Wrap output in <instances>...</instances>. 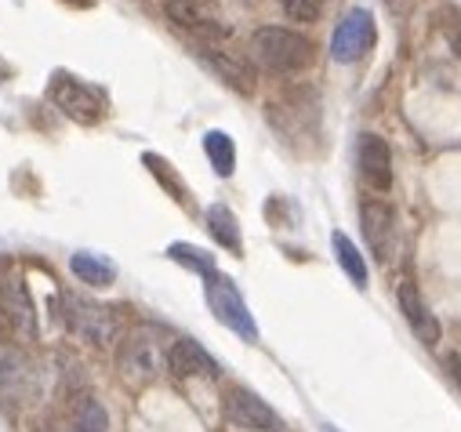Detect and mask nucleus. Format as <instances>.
<instances>
[{
    "mask_svg": "<svg viewBox=\"0 0 461 432\" xmlns=\"http://www.w3.org/2000/svg\"><path fill=\"white\" fill-rule=\"evenodd\" d=\"M248 55L266 73H302L316 58L312 40L302 37V33H294V30H284V26H262V30H255L251 33V44H248Z\"/></svg>",
    "mask_w": 461,
    "mask_h": 432,
    "instance_id": "nucleus-1",
    "label": "nucleus"
},
{
    "mask_svg": "<svg viewBox=\"0 0 461 432\" xmlns=\"http://www.w3.org/2000/svg\"><path fill=\"white\" fill-rule=\"evenodd\" d=\"M44 389V367L19 342H0V407L33 403Z\"/></svg>",
    "mask_w": 461,
    "mask_h": 432,
    "instance_id": "nucleus-2",
    "label": "nucleus"
},
{
    "mask_svg": "<svg viewBox=\"0 0 461 432\" xmlns=\"http://www.w3.org/2000/svg\"><path fill=\"white\" fill-rule=\"evenodd\" d=\"M8 335L19 346L37 342V335H41L33 298H30V291H26L19 273L0 276V342H8Z\"/></svg>",
    "mask_w": 461,
    "mask_h": 432,
    "instance_id": "nucleus-3",
    "label": "nucleus"
},
{
    "mask_svg": "<svg viewBox=\"0 0 461 432\" xmlns=\"http://www.w3.org/2000/svg\"><path fill=\"white\" fill-rule=\"evenodd\" d=\"M203 294H207V305H211V312H214V320L221 323V328L240 335L244 342H258V323H255L240 287L225 273L214 269L211 276H203Z\"/></svg>",
    "mask_w": 461,
    "mask_h": 432,
    "instance_id": "nucleus-4",
    "label": "nucleus"
},
{
    "mask_svg": "<svg viewBox=\"0 0 461 432\" xmlns=\"http://www.w3.org/2000/svg\"><path fill=\"white\" fill-rule=\"evenodd\" d=\"M59 305H62V312H59L62 323H66V328L77 338H84V342H91L98 349H109L113 346V338H117V316H113L109 305H98V302L80 298L73 291H66L59 298Z\"/></svg>",
    "mask_w": 461,
    "mask_h": 432,
    "instance_id": "nucleus-5",
    "label": "nucleus"
},
{
    "mask_svg": "<svg viewBox=\"0 0 461 432\" xmlns=\"http://www.w3.org/2000/svg\"><path fill=\"white\" fill-rule=\"evenodd\" d=\"M48 98H51L55 110H62L69 121H77V124H84V128L102 124V117H105V94H102L98 87L84 84L80 76L66 73V69H59V73L48 80Z\"/></svg>",
    "mask_w": 461,
    "mask_h": 432,
    "instance_id": "nucleus-6",
    "label": "nucleus"
},
{
    "mask_svg": "<svg viewBox=\"0 0 461 432\" xmlns=\"http://www.w3.org/2000/svg\"><path fill=\"white\" fill-rule=\"evenodd\" d=\"M164 364H167V353H164L160 335H157L153 328H135V331L124 338L121 353H117V371H121V378H128L131 385L153 382V378L164 371Z\"/></svg>",
    "mask_w": 461,
    "mask_h": 432,
    "instance_id": "nucleus-7",
    "label": "nucleus"
},
{
    "mask_svg": "<svg viewBox=\"0 0 461 432\" xmlns=\"http://www.w3.org/2000/svg\"><path fill=\"white\" fill-rule=\"evenodd\" d=\"M167 19L185 30L196 44H221L229 37V26H225V15L218 12L214 0H167L164 4Z\"/></svg>",
    "mask_w": 461,
    "mask_h": 432,
    "instance_id": "nucleus-8",
    "label": "nucleus"
},
{
    "mask_svg": "<svg viewBox=\"0 0 461 432\" xmlns=\"http://www.w3.org/2000/svg\"><path fill=\"white\" fill-rule=\"evenodd\" d=\"M378 40V26H375V15L367 8H353L349 15H345L334 33H330V58L334 62H360Z\"/></svg>",
    "mask_w": 461,
    "mask_h": 432,
    "instance_id": "nucleus-9",
    "label": "nucleus"
},
{
    "mask_svg": "<svg viewBox=\"0 0 461 432\" xmlns=\"http://www.w3.org/2000/svg\"><path fill=\"white\" fill-rule=\"evenodd\" d=\"M221 407H225L229 425H240V428H251V432H287L280 414L266 400H258L251 389H229Z\"/></svg>",
    "mask_w": 461,
    "mask_h": 432,
    "instance_id": "nucleus-10",
    "label": "nucleus"
},
{
    "mask_svg": "<svg viewBox=\"0 0 461 432\" xmlns=\"http://www.w3.org/2000/svg\"><path fill=\"white\" fill-rule=\"evenodd\" d=\"M193 55H196L214 76H221L229 87H237L240 94H251V91H255V66H251L244 55L229 51V48H221V44H196V40H193Z\"/></svg>",
    "mask_w": 461,
    "mask_h": 432,
    "instance_id": "nucleus-11",
    "label": "nucleus"
},
{
    "mask_svg": "<svg viewBox=\"0 0 461 432\" xmlns=\"http://www.w3.org/2000/svg\"><path fill=\"white\" fill-rule=\"evenodd\" d=\"M357 164H360V178L375 189V193H389L393 185V149L382 135L364 131L357 142Z\"/></svg>",
    "mask_w": 461,
    "mask_h": 432,
    "instance_id": "nucleus-12",
    "label": "nucleus"
},
{
    "mask_svg": "<svg viewBox=\"0 0 461 432\" xmlns=\"http://www.w3.org/2000/svg\"><path fill=\"white\" fill-rule=\"evenodd\" d=\"M396 305H400L403 320L411 323L414 338H418L421 346H429V349H432V346L439 342V320L432 316V309L425 305L421 291H418L411 280H400V287H396Z\"/></svg>",
    "mask_w": 461,
    "mask_h": 432,
    "instance_id": "nucleus-13",
    "label": "nucleus"
},
{
    "mask_svg": "<svg viewBox=\"0 0 461 432\" xmlns=\"http://www.w3.org/2000/svg\"><path fill=\"white\" fill-rule=\"evenodd\" d=\"M167 367L175 378H218L221 367L218 360L196 342V338H175L171 349H167Z\"/></svg>",
    "mask_w": 461,
    "mask_h": 432,
    "instance_id": "nucleus-14",
    "label": "nucleus"
},
{
    "mask_svg": "<svg viewBox=\"0 0 461 432\" xmlns=\"http://www.w3.org/2000/svg\"><path fill=\"white\" fill-rule=\"evenodd\" d=\"M360 222H364V237H367L371 251L378 255V262H385L396 248V214H393V207L382 203V200H364Z\"/></svg>",
    "mask_w": 461,
    "mask_h": 432,
    "instance_id": "nucleus-15",
    "label": "nucleus"
},
{
    "mask_svg": "<svg viewBox=\"0 0 461 432\" xmlns=\"http://www.w3.org/2000/svg\"><path fill=\"white\" fill-rule=\"evenodd\" d=\"M69 432H109V414L102 400L91 392H77L69 400Z\"/></svg>",
    "mask_w": 461,
    "mask_h": 432,
    "instance_id": "nucleus-16",
    "label": "nucleus"
},
{
    "mask_svg": "<svg viewBox=\"0 0 461 432\" xmlns=\"http://www.w3.org/2000/svg\"><path fill=\"white\" fill-rule=\"evenodd\" d=\"M207 233L214 244H221L225 251H233L240 255L244 251V240H240V222H237V214L229 211L225 203H211L207 207Z\"/></svg>",
    "mask_w": 461,
    "mask_h": 432,
    "instance_id": "nucleus-17",
    "label": "nucleus"
},
{
    "mask_svg": "<svg viewBox=\"0 0 461 432\" xmlns=\"http://www.w3.org/2000/svg\"><path fill=\"white\" fill-rule=\"evenodd\" d=\"M69 269L77 280L91 284V287H109L113 280H117V266H113L105 255H95V251H77L69 258Z\"/></svg>",
    "mask_w": 461,
    "mask_h": 432,
    "instance_id": "nucleus-18",
    "label": "nucleus"
},
{
    "mask_svg": "<svg viewBox=\"0 0 461 432\" xmlns=\"http://www.w3.org/2000/svg\"><path fill=\"white\" fill-rule=\"evenodd\" d=\"M330 248H334V258H338V266L345 269V276H349L360 291L367 287V262H364V255L357 251V244L345 237V233H334L330 237Z\"/></svg>",
    "mask_w": 461,
    "mask_h": 432,
    "instance_id": "nucleus-19",
    "label": "nucleus"
},
{
    "mask_svg": "<svg viewBox=\"0 0 461 432\" xmlns=\"http://www.w3.org/2000/svg\"><path fill=\"white\" fill-rule=\"evenodd\" d=\"M203 153H207L214 175H221V178L233 175V167H237V146H233V139H229L225 131H207L203 135Z\"/></svg>",
    "mask_w": 461,
    "mask_h": 432,
    "instance_id": "nucleus-20",
    "label": "nucleus"
},
{
    "mask_svg": "<svg viewBox=\"0 0 461 432\" xmlns=\"http://www.w3.org/2000/svg\"><path fill=\"white\" fill-rule=\"evenodd\" d=\"M167 258L178 262V266H185V269H193V273H200V276H211L214 273V255L211 251H200L196 244H171L167 248Z\"/></svg>",
    "mask_w": 461,
    "mask_h": 432,
    "instance_id": "nucleus-21",
    "label": "nucleus"
},
{
    "mask_svg": "<svg viewBox=\"0 0 461 432\" xmlns=\"http://www.w3.org/2000/svg\"><path fill=\"white\" fill-rule=\"evenodd\" d=\"M280 4H284V12H287L291 19H298V22H316L327 0H280Z\"/></svg>",
    "mask_w": 461,
    "mask_h": 432,
    "instance_id": "nucleus-22",
    "label": "nucleus"
},
{
    "mask_svg": "<svg viewBox=\"0 0 461 432\" xmlns=\"http://www.w3.org/2000/svg\"><path fill=\"white\" fill-rule=\"evenodd\" d=\"M142 164H146L153 175H160V182L171 189V196H175V200H189V196H185V185H182V182H175V175L167 171V160H160V157L146 153V157H142Z\"/></svg>",
    "mask_w": 461,
    "mask_h": 432,
    "instance_id": "nucleus-23",
    "label": "nucleus"
},
{
    "mask_svg": "<svg viewBox=\"0 0 461 432\" xmlns=\"http://www.w3.org/2000/svg\"><path fill=\"white\" fill-rule=\"evenodd\" d=\"M439 33H443V40L450 44V51L461 58V12H447V15L439 19Z\"/></svg>",
    "mask_w": 461,
    "mask_h": 432,
    "instance_id": "nucleus-24",
    "label": "nucleus"
},
{
    "mask_svg": "<svg viewBox=\"0 0 461 432\" xmlns=\"http://www.w3.org/2000/svg\"><path fill=\"white\" fill-rule=\"evenodd\" d=\"M447 371H450V378L461 385V356H447Z\"/></svg>",
    "mask_w": 461,
    "mask_h": 432,
    "instance_id": "nucleus-25",
    "label": "nucleus"
}]
</instances>
